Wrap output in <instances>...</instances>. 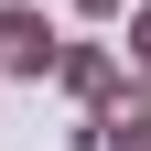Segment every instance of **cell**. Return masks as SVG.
Listing matches in <instances>:
<instances>
[{
  "mask_svg": "<svg viewBox=\"0 0 151 151\" xmlns=\"http://www.w3.org/2000/svg\"><path fill=\"white\" fill-rule=\"evenodd\" d=\"M119 54H129V76H151V0H129V43Z\"/></svg>",
  "mask_w": 151,
  "mask_h": 151,
  "instance_id": "3957f363",
  "label": "cell"
},
{
  "mask_svg": "<svg viewBox=\"0 0 151 151\" xmlns=\"http://www.w3.org/2000/svg\"><path fill=\"white\" fill-rule=\"evenodd\" d=\"M76 11H86V22H119V11H129V0H76Z\"/></svg>",
  "mask_w": 151,
  "mask_h": 151,
  "instance_id": "5b68a950",
  "label": "cell"
},
{
  "mask_svg": "<svg viewBox=\"0 0 151 151\" xmlns=\"http://www.w3.org/2000/svg\"><path fill=\"white\" fill-rule=\"evenodd\" d=\"M97 151H151V129H108V140H97Z\"/></svg>",
  "mask_w": 151,
  "mask_h": 151,
  "instance_id": "277c9868",
  "label": "cell"
},
{
  "mask_svg": "<svg viewBox=\"0 0 151 151\" xmlns=\"http://www.w3.org/2000/svg\"><path fill=\"white\" fill-rule=\"evenodd\" d=\"M54 86H65L76 108H97V119H108V108H119V86H129V54H119V43H65Z\"/></svg>",
  "mask_w": 151,
  "mask_h": 151,
  "instance_id": "7a4b0ae2",
  "label": "cell"
},
{
  "mask_svg": "<svg viewBox=\"0 0 151 151\" xmlns=\"http://www.w3.org/2000/svg\"><path fill=\"white\" fill-rule=\"evenodd\" d=\"M54 65H65V32H54L32 0H11V11H0V76H32V86H43Z\"/></svg>",
  "mask_w": 151,
  "mask_h": 151,
  "instance_id": "6da1fadb",
  "label": "cell"
},
{
  "mask_svg": "<svg viewBox=\"0 0 151 151\" xmlns=\"http://www.w3.org/2000/svg\"><path fill=\"white\" fill-rule=\"evenodd\" d=\"M0 11H11V0H0Z\"/></svg>",
  "mask_w": 151,
  "mask_h": 151,
  "instance_id": "8992f818",
  "label": "cell"
}]
</instances>
